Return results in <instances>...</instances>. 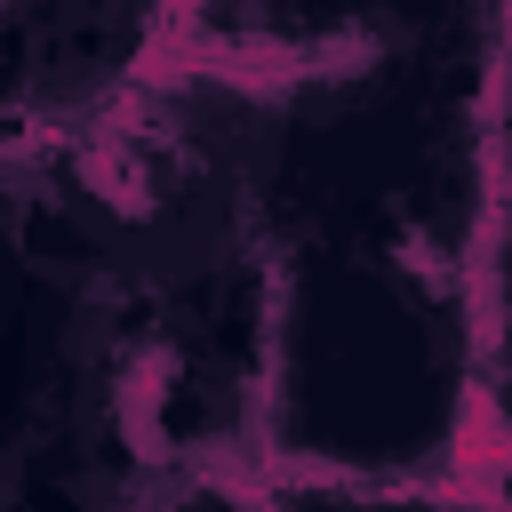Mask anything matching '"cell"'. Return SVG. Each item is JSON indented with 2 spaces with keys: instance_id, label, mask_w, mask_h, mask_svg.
Segmentation results:
<instances>
[{
  "instance_id": "6da1fadb",
  "label": "cell",
  "mask_w": 512,
  "mask_h": 512,
  "mask_svg": "<svg viewBox=\"0 0 512 512\" xmlns=\"http://www.w3.org/2000/svg\"><path fill=\"white\" fill-rule=\"evenodd\" d=\"M288 144L296 104L280 80L224 56H176L144 64L56 136H32L24 160H40V208L96 288L192 296L256 248Z\"/></svg>"
},
{
  "instance_id": "7a4b0ae2",
  "label": "cell",
  "mask_w": 512,
  "mask_h": 512,
  "mask_svg": "<svg viewBox=\"0 0 512 512\" xmlns=\"http://www.w3.org/2000/svg\"><path fill=\"white\" fill-rule=\"evenodd\" d=\"M160 16L168 0H0L16 144L56 136L144 64H160Z\"/></svg>"
},
{
  "instance_id": "3957f363",
  "label": "cell",
  "mask_w": 512,
  "mask_h": 512,
  "mask_svg": "<svg viewBox=\"0 0 512 512\" xmlns=\"http://www.w3.org/2000/svg\"><path fill=\"white\" fill-rule=\"evenodd\" d=\"M408 512H512V448H488V456L456 464V472L432 480Z\"/></svg>"
},
{
  "instance_id": "277c9868",
  "label": "cell",
  "mask_w": 512,
  "mask_h": 512,
  "mask_svg": "<svg viewBox=\"0 0 512 512\" xmlns=\"http://www.w3.org/2000/svg\"><path fill=\"white\" fill-rule=\"evenodd\" d=\"M112 512H256L240 488H224V480H208V472H168V480H152V488H128Z\"/></svg>"
},
{
  "instance_id": "5b68a950",
  "label": "cell",
  "mask_w": 512,
  "mask_h": 512,
  "mask_svg": "<svg viewBox=\"0 0 512 512\" xmlns=\"http://www.w3.org/2000/svg\"><path fill=\"white\" fill-rule=\"evenodd\" d=\"M504 184H512V112H504Z\"/></svg>"
},
{
  "instance_id": "8992f818",
  "label": "cell",
  "mask_w": 512,
  "mask_h": 512,
  "mask_svg": "<svg viewBox=\"0 0 512 512\" xmlns=\"http://www.w3.org/2000/svg\"><path fill=\"white\" fill-rule=\"evenodd\" d=\"M504 376H512V328H504ZM504 392H512V384H504Z\"/></svg>"
}]
</instances>
